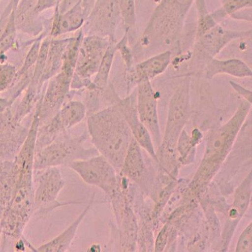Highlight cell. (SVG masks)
Segmentation results:
<instances>
[{"label":"cell","instance_id":"1","mask_svg":"<svg viewBox=\"0 0 252 252\" xmlns=\"http://www.w3.org/2000/svg\"><path fill=\"white\" fill-rule=\"evenodd\" d=\"M39 118L36 114L29 134L19 154L13 159L15 182L12 199L2 219V233L17 242L22 237L32 217L33 209V161Z\"/></svg>","mask_w":252,"mask_h":252},{"label":"cell","instance_id":"2","mask_svg":"<svg viewBox=\"0 0 252 252\" xmlns=\"http://www.w3.org/2000/svg\"><path fill=\"white\" fill-rule=\"evenodd\" d=\"M88 134L98 154L120 172L133 136L119 107L92 116L88 121Z\"/></svg>","mask_w":252,"mask_h":252},{"label":"cell","instance_id":"3","mask_svg":"<svg viewBox=\"0 0 252 252\" xmlns=\"http://www.w3.org/2000/svg\"><path fill=\"white\" fill-rule=\"evenodd\" d=\"M251 108L252 103L244 100L228 122L209 135L203 159L193 181L197 188L208 183L226 158Z\"/></svg>","mask_w":252,"mask_h":252},{"label":"cell","instance_id":"4","mask_svg":"<svg viewBox=\"0 0 252 252\" xmlns=\"http://www.w3.org/2000/svg\"><path fill=\"white\" fill-rule=\"evenodd\" d=\"M195 0H161L141 36L145 47L169 46L179 39Z\"/></svg>","mask_w":252,"mask_h":252},{"label":"cell","instance_id":"5","mask_svg":"<svg viewBox=\"0 0 252 252\" xmlns=\"http://www.w3.org/2000/svg\"><path fill=\"white\" fill-rule=\"evenodd\" d=\"M89 139L88 132L78 136H73L68 131L61 134L49 145L35 153L34 170L68 166L73 162L100 155L94 146H85Z\"/></svg>","mask_w":252,"mask_h":252},{"label":"cell","instance_id":"6","mask_svg":"<svg viewBox=\"0 0 252 252\" xmlns=\"http://www.w3.org/2000/svg\"><path fill=\"white\" fill-rule=\"evenodd\" d=\"M64 185V177L59 168L34 170L33 209L32 218L41 219L60 207L82 204L81 202L58 201V197Z\"/></svg>","mask_w":252,"mask_h":252},{"label":"cell","instance_id":"7","mask_svg":"<svg viewBox=\"0 0 252 252\" xmlns=\"http://www.w3.org/2000/svg\"><path fill=\"white\" fill-rule=\"evenodd\" d=\"M191 79L185 77L177 85L168 104L167 120L162 148L170 156L174 153L178 139L190 114Z\"/></svg>","mask_w":252,"mask_h":252},{"label":"cell","instance_id":"8","mask_svg":"<svg viewBox=\"0 0 252 252\" xmlns=\"http://www.w3.org/2000/svg\"><path fill=\"white\" fill-rule=\"evenodd\" d=\"M67 167L88 185L96 187L109 196L119 185V173L102 155L73 162Z\"/></svg>","mask_w":252,"mask_h":252},{"label":"cell","instance_id":"9","mask_svg":"<svg viewBox=\"0 0 252 252\" xmlns=\"http://www.w3.org/2000/svg\"><path fill=\"white\" fill-rule=\"evenodd\" d=\"M85 116V107L80 103L67 105L56 114L51 121H46L38 127L35 141V152L44 148L61 134L68 131L80 123Z\"/></svg>","mask_w":252,"mask_h":252},{"label":"cell","instance_id":"10","mask_svg":"<svg viewBox=\"0 0 252 252\" xmlns=\"http://www.w3.org/2000/svg\"><path fill=\"white\" fill-rule=\"evenodd\" d=\"M136 89V108L139 120L150 132L153 141L160 143L158 114V98L150 81L139 83Z\"/></svg>","mask_w":252,"mask_h":252},{"label":"cell","instance_id":"11","mask_svg":"<svg viewBox=\"0 0 252 252\" xmlns=\"http://www.w3.org/2000/svg\"><path fill=\"white\" fill-rule=\"evenodd\" d=\"M251 36V29L231 30L218 24L197 39V46L199 50L206 53L209 58H213L217 57L231 42Z\"/></svg>","mask_w":252,"mask_h":252},{"label":"cell","instance_id":"12","mask_svg":"<svg viewBox=\"0 0 252 252\" xmlns=\"http://www.w3.org/2000/svg\"><path fill=\"white\" fill-rule=\"evenodd\" d=\"M118 107L131 130L133 138L140 147L147 151L154 158H157L152 136L139 119L136 108V90Z\"/></svg>","mask_w":252,"mask_h":252},{"label":"cell","instance_id":"13","mask_svg":"<svg viewBox=\"0 0 252 252\" xmlns=\"http://www.w3.org/2000/svg\"><path fill=\"white\" fill-rule=\"evenodd\" d=\"M172 58V51L166 50L139 63L129 71L130 80L137 85L145 81L151 82L165 73L169 66Z\"/></svg>","mask_w":252,"mask_h":252},{"label":"cell","instance_id":"14","mask_svg":"<svg viewBox=\"0 0 252 252\" xmlns=\"http://www.w3.org/2000/svg\"><path fill=\"white\" fill-rule=\"evenodd\" d=\"M251 193L252 174L250 172L248 176L236 189L233 204L231 206L232 208L229 211L228 222H226L224 231V244L229 243L236 225L248 209L251 202Z\"/></svg>","mask_w":252,"mask_h":252},{"label":"cell","instance_id":"15","mask_svg":"<svg viewBox=\"0 0 252 252\" xmlns=\"http://www.w3.org/2000/svg\"><path fill=\"white\" fill-rule=\"evenodd\" d=\"M94 196H95V193H93L86 208L83 209L80 215L64 231L53 239L36 248V252H64L68 251L71 248L72 243L75 239L79 226L86 217L92 205L94 203Z\"/></svg>","mask_w":252,"mask_h":252},{"label":"cell","instance_id":"16","mask_svg":"<svg viewBox=\"0 0 252 252\" xmlns=\"http://www.w3.org/2000/svg\"><path fill=\"white\" fill-rule=\"evenodd\" d=\"M206 77L211 79L216 76L226 75L238 78H252L251 67L239 58L218 59L209 58L205 69Z\"/></svg>","mask_w":252,"mask_h":252},{"label":"cell","instance_id":"17","mask_svg":"<svg viewBox=\"0 0 252 252\" xmlns=\"http://www.w3.org/2000/svg\"><path fill=\"white\" fill-rule=\"evenodd\" d=\"M145 173V165L141 153L140 146L133 138L126 154L119 174L139 182Z\"/></svg>","mask_w":252,"mask_h":252},{"label":"cell","instance_id":"18","mask_svg":"<svg viewBox=\"0 0 252 252\" xmlns=\"http://www.w3.org/2000/svg\"><path fill=\"white\" fill-rule=\"evenodd\" d=\"M221 4V7L211 13L213 19L218 24L227 17L234 19L241 12L252 8V0H225Z\"/></svg>","mask_w":252,"mask_h":252},{"label":"cell","instance_id":"19","mask_svg":"<svg viewBox=\"0 0 252 252\" xmlns=\"http://www.w3.org/2000/svg\"><path fill=\"white\" fill-rule=\"evenodd\" d=\"M198 13L197 39L218 24L207 9L206 0H195Z\"/></svg>","mask_w":252,"mask_h":252},{"label":"cell","instance_id":"20","mask_svg":"<svg viewBox=\"0 0 252 252\" xmlns=\"http://www.w3.org/2000/svg\"><path fill=\"white\" fill-rule=\"evenodd\" d=\"M119 9L124 23L127 30L133 28L136 22L135 0H118Z\"/></svg>","mask_w":252,"mask_h":252},{"label":"cell","instance_id":"21","mask_svg":"<svg viewBox=\"0 0 252 252\" xmlns=\"http://www.w3.org/2000/svg\"><path fill=\"white\" fill-rule=\"evenodd\" d=\"M236 252H252V222L241 233L236 245Z\"/></svg>","mask_w":252,"mask_h":252},{"label":"cell","instance_id":"22","mask_svg":"<svg viewBox=\"0 0 252 252\" xmlns=\"http://www.w3.org/2000/svg\"><path fill=\"white\" fill-rule=\"evenodd\" d=\"M115 49L112 46L108 48L104 58H103L102 66L100 67V73H99L98 80H100L101 85H105L106 83L109 76V73L111 67L112 60L114 55Z\"/></svg>","mask_w":252,"mask_h":252},{"label":"cell","instance_id":"23","mask_svg":"<svg viewBox=\"0 0 252 252\" xmlns=\"http://www.w3.org/2000/svg\"><path fill=\"white\" fill-rule=\"evenodd\" d=\"M118 48L120 50L124 60L127 66L128 70L130 71L132 69L133 65V58H132V52L127 45V37L126 34L125 37L118 45Z\"/></svg>","mask_w":252,"mask_h":252},{"label":"cell","instance_id":"24","mask_svg":"<svg viewBox=\"0 0 252 252\" xmlns=\"http://www.w3.org/2000/svg\"><path fill=\"white\" fill-rule=\"evenodd\" d=\"M229 85L233 88L234 91L237 93L239 95L244 98V100L252 103V91L249 89H247L242 85H240L239 83L233 82V81H230L229 82Z\"/></svg>","mask_w":252,"mask_h":252},{"label":"cell","instance_id":"25","mask_svg":"<svg viewBox=\"0 0 252 252\" xmlns=\"http://www.w3.org/2000/svg\"><path fill=\"white\" fill-rule=\"evenodd\" d=\"M225 1V0H220V3H223V2Z\"/></svg>","mask_w":252,"mask_h":252}]
</instances>
